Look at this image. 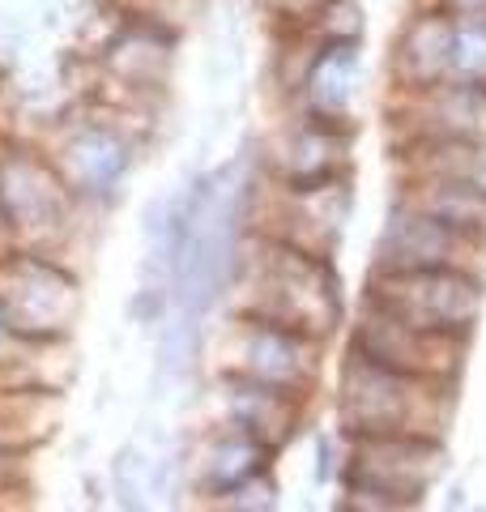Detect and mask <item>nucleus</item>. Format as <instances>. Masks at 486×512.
<instances>
[{
  "label": "nucleus",
  "mask_w": 486,
  "mask_h": 512,
  "mask_svg": "<svg viewBox=\"0 0 486 512\" xmlns=\"http://www.w3.org/2000/svg\"><path fill=\"white\" fill-rule=\"evenodd\" d=\"M239 316L265 320V325L295 329L303 338L324 342L342 320V295L320 256L286 248L278 239L261 244L239 269Z\"/></svg>",
  "instance_id": "obj_1"
},
{
  "label": "nucleus",
  "mask_w": 486,
  "mask_h": 512,
  "mask_svg": "<svg viewBox=\"0 0 486 512\" xmlns=\"http://www.w3.org/2000/svg\"><path fill=\"white\" fill-rule=\"evenodd\" d=\"M452 414L448 380H418L350 359L337 384V423L342 436H423L444 440Z\"/></svg>",
  "instance_id": "obj_2"
},
{
  "label": "nucleus",
  "mask_w": 486,
  "mask_h": 512,
  "mask_svg": "<svg viewBox=\"0 0 486 512\" xmlns=\"http://www.w3.org/2000/svg\"><path fill=\"white\" fill-rule=\"evenodd\" d=\"M363 303L418 333L465 338L482 312V282L461 269H401V274L376 269Z\"/></svg>",
  "instance_id": "obj_3"
},
{
  "label": "nucleus",
  "mask_w": 486,
  "mask_h": 512,
  "mask_svg": "<svg viewBox=\"0 0 486 512\" xmlns=\"http://www.w3.org/2000/svg\"><path fill=\"white\" fill-rule=\"evenodd\" d=\"M320 346L324 342L303 338L295 329L235 316V325L226 329L222 350H218V376L252 380V384H265V389H278V393L307 402V393L320 380Z\"/></svg>",
  "instance_id": "obj_4"
},
{
  "label": "nucleus",
  "mask_w": 486,
  "mask_h": 512,
  "mask_svg": "<svg viewBox=\"0 0 486 512\" xmlns=\"http://www.w3.org/2000/svg\"><path fill=\"white\" fill-rule=\"evenodd\" d=\"M444 478V440L423 436H350L337 487L376 491L388 500L427 504Z\"/></svg>",
  "instance_id": "obj_5"
},
{
  "label": "nucleus",
  "mask_w": 486,
  "mask_h": 512,
  "mask_svg": "<svg viewBox=\"0 0 486 512\" xmlns=\"http://www.w3.org/2000/svg\"><path fill=\"white\" fill-rule=\"evenodd\" d=\"M0 308L22 342L52 346L73 333L81 291L60 265L39 256H13L0 265Z\"/></svg>",
  "instance_id": "obj_6"
},
{
  "label": "nucleus",
  "mask_w": 486,
  "mask_h": 512,
  "mask_svg": "<svg viewBox=\"0 0 486 512\" xmlns=\"http://www.w3.org/2000/svg\"><path fill=\"white\" fill-rule=\"evenodd\" d=\"M350 359H363L384 372L418 376V380H448L461 363V338H440V333H418L401 320L376 312L363 303L359 325L350 338Z\"/></svg>",
  "instance_id": "obj_7"
},
{
  "label": "nucleus",
  "mask_w": 486,
  "mask_h": 512,
  "mask_svg": "<svg viewBox=\"0 0 486 512\" xmlns=\"http://www.w3.org/2000/svg\"><path fill=\"white\" fill-rule=\"evenodd\" d=\"M299 423H303L299 397L265 389V384L218 376L214 393H209V427L239 431V436L265 444V448H273V453H282V448L295 440Z\"/></svg>",
  "instance_id": "obj_8"
},
{
  "label": "nucleus",
  "mask_w": 486,
  "mask_h": 512,
  "mask_svg": "<svg viewBox=\"0 0 486 512\" xmlns=\"http://www.w3.org/2000/svg\"><path fill=\"white\" fill-rule=\"evenodd\" d=\"M180 461H184L188 500H197V495H218L239 483H252V478H261V474H273L278 453L248 436H239V431L205 427L197 440H188V448H180Z\"/></svg>",
  "instance_id": "obj_9"
},
{
  "label": "nucleus",
  "mask_w": 486,
  "mask_h": 512,
  "mask_svg": "<svg viewBox=\"0 0 486 512\" xmlns=\"http://www.w3.org/2000/svg\"><path fill=\"white\" fill-rule=\"evenodd\" d=\"M469 252H474L469 239L448 231L444 222L401 205L388 218L384 239H380V269L384 274H401V269H461V274H469V265H465Z\"/></svg>",
  "instance_id": "obj_10"
},
{
  "label": "nucleus",
  "mask_w": 486,
  "mask_h": 512,
  "mask_svg": "<svg viewBox=\"0 0 486 512\" xmlns=\"http://www.w3.org/2000/svg\"><path fill=\"white\" fill-rule=\"evenodd\" d=\"M0 214L26 239H43L64 222V188L30 154H5L0 158Z\"/></svg>",
  "instance_id": "obj_11"
},
{
  "label": "nucleus",
  "mask_w": 486,
  "mask_h": 512,
  "mask_svg": "<svg viewBox=\"0 0 486 512\" xmlns=\"http://www.w3.org/2000/svg\"><path fill=\"white\" fill-rule=\"evenodd\" d=\"M124 167H128V146L111 128L90 124L81 133H73V141L64 146V171L90 197H103V192L116 188Z\"/></svg>",
  "instance_id": "obj_12"
},
{
  "label": "nucleus",
  "mask_w": 486,
  "mask_h": 512,
  "mask_svg": "<svg viewBox=\"0 0 486 512\" xmlns=\"http://www.w3.org/2000/svg\"><path fill=\"white\" fill-rule=\"evenodd\" d=\"M405 205L418 210V214H427V218H435V222H444L448 231H457L474 248L486 244V197H482V192H474V188L427 180Z\"/></svg>",
  "instance_id": "obj_13"
},
{
  "label": "nucleus",
  "mask_w": 486,
  "mask_h": 512,
  "mask_svg": "<svg viewBox=\"0 0 486 512\" xmlns=\"http://www.w3.org/2000/svg\"><path fill=\"white\" fill-rule=\"evenodd\" d=\"M427 180L461 184L486 197V137H435L423 154Z\"/></svg>",
  "instance_id": "obj_14"
},
{
  "label": "nucleus",
  "mask_w": 486,
  "mask_h": 512,
  "mask_svg": "<svg viewBox=\"0 0 486 512\" xmlns=\"http://www.w3.org/2000/svg\"><path fill=\"white\" fill-rule=\"evenodd\" d=\"M448 30L444 18H418L401 39V69L414 77L418 86H435L448 77Z\"/></svg>",
  "instance_id": "obj_15"
},
{
  "label": "nucleus",
  "mask_w": 486,
  "mask_h": 512,
  "mask_svg": "<svg viewBox=\"0 0 486 512\" xmlns=\"http://www.w3.org/2000/svg\"><path fill=\"white\" fill-rule=\"evenodd\" d=\"M342 141H337L329 128H299V133L286 137V154H282V175L290 188L303 184H324L329 180V167Z\"/></svg>",
  "instance_id": "obj_16"
},
{
  "label": "nucleus",
  "mask_w": 486,
  "mask_h": 512,
  "mask_svg": "<svg viewBox=\"0 0 486 512\" xmlns=\"http://www.w3.org/2000/svg\"><path fill=\"white\" fill-rule=\"evenodd\" d=\"M354 73H359V56H354V47L346 39L333 43L329 52L320 56V64L312 69V103L320 116H342L350 107Z\"/></svg>",
  "instance_id": "obj_17"
},
{
  "label": "nucleus",
  "mask_w": 486,
  "mask_h": 512,
  "mask_svg": "<svg viewBox=\"0 0 486 512\" xmlns=\"http://www.w3.org/2000/svg\"><path fill=\"white\" fill-rule=\"evenodd\" d=\"M448 82L465 90L486 86V18L482 13H465L448 30Z\"/></svg>",
  "instance_id": "obj_18"
},
{
  "label": "nucleus",
  "mask_w": 486,
  "mask_h": 512,
  "mask_svg": "<svg viewBox=\"0 0 486 512\" xmlns=\"http://www.w3.org/2000/svg\"><path fill=\"white\" fill-rule=\"evenodd\" d=\"M184 512H282L278 470L252 478V483H239V487H231V491L197 495V500L184 504Z\"/></svg>",
  "instance_id": "obj_19"
},
{
  "label": "nucleus",
  "mask_w": 486,
  "mask_h": 512,
  "mask_svg": "<svg viewBox=\"0 0 486 512\" xmlns=\"http://www.w3.org/2000/svg\"><path fill=\"white\" fill-rule=\"evenodd\" d=\"M333 512H427V504H405V500H388V495H376V491L342 487L333 500Z\"/></svg>",
  "instance_id": "obj_20"
},
{
  "label": "nucleus",
  "mask_w": 486,
  "mask_h": 512,
  "mask_svg": "<svg viewBox=\"0 0 486 512\" xmlns=\"http://www.w3.org/2000/svg\"><path fill=\"white\" fill-rule=\"evenodd\" d=\"M18 457H22V448H18V440H13L9 423L0 419V487L13 483V474H18Z\"/></svg>",
  "instance_id": "obj_21"
},
{
  "label": "nucleus",
  "mask_w": 486,
  "mask_h": 512,
  "mask_svg": "<svg viewBox=\"0 0 486 512\" xmlns=\"http://www.w3.org/2000/svg\"><path fill=\"white\" fill-rule=\"evenodd\" d=\"M22 346H30V342H22L18 333H13V325H9V316H5V308H0V372H5L9 363H18L13 355H18Z\"/></svg>",
  "instance_id": "obj_22"
},
{
  "label": "nucleus",
  "mask_w": 486,
  "mask_h": 512,
  "mask_svg": "<svg viewBox=\"0 0 486 512\" xmlns=\"http://www.w3.org/2000/svg\"><path fill=\"white\" fill-rule=\"evenodd\" d=\"M457 9H465V13H482L486 9V0H452Z\"/></svg>",
  "instance_id": "obj_23"
},
{
  "label": "nucleus",
  "mask_w": 486,
  "mask_h": 512,
  "mask_svg": "<svg viewBox=\"0 0 486 512\" xmlns=\"http://www.w3.org/2000/svg\"><path fill=\"white\" fill-rule=\"evenodd\" d=\"M299 512H320V508H316L312 500H303V504H299Z\"/></svg>",
  "instance_id": "obj_24"
},
{
  "label": "nucleus",
  "mask_w": 486,
  "mask_h": 512,
  "mask_svg": "<svg viewBox=\"0 0 486 512\" xmlns=\"http://www.w3.org/2000/svg\"><path fill=\"white\" fill-rule=\"evenodd\" d=\"M469 512H486V508H469Z\"/></svg>",
  "instance_id": "obj_25"
},
{
  "label": "nucleus",
  "mask_w": 486,
  "mask_h": 512,
  "mask_svg": "<svg viewBox=\"0 0 486 512\" xmlns=\"http://www.w3.org/2000/svg\"><path fill=\"white\" fill-rule=\"evenodd\" d=\"M0 491H5V487H0Z\"/></svg>",
  "instance_id": "obj_26"
}]
</instances>
